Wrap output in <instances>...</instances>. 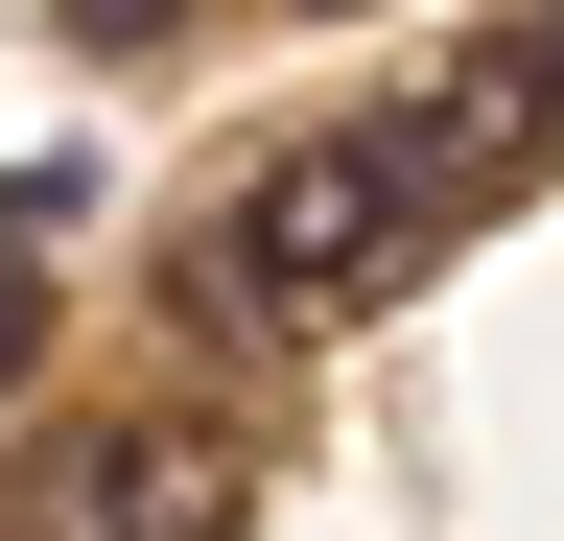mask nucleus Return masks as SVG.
<instances>
[{"instance_id": "20e7f679", "label": "nucleus", "mask_w": 564, "mask_h": 541, "mask_svg": "<svg viewBox=\"0 0 564 541\" xmlns=\"http://www.w3.org/2000/svg\"><path fill=\"white\" fill-rule=\"evenodd\" d=\"M70 24H95V47H165V0H70Z\"/></svg>"}, {"instance_id": "f03ea898", "label": "nucleus", "mask_w": 564, "mask_h": 541, "mask_svg": "<svg viewBox=\"0 0 564 541\" xmlns=\"http://www.w3.org/2000/svg\"><path fill=\"white\" fill-rule=\"evenodd\" d=\"M236 495H259V447H236V424H188V400L95 447V541H236Z\"/></svg>"}, {"instance_id": "f257e3e1", "label": "nucleus", "mask_w": 564, "mask_h": 541, "mask_svg": "<svg viewBox=\"0 0 564 541\" xmlns=\"http://www.w3.org/2000/svg\"><path fill=\"white\" fill-rule=\"evenodd\" d=\"M470 165H494L470 118H329V142H259L236 213H212V306H236V329H352V306H400L423 259H447Z\"/></svg>"}, {"instance_id": "7ed1b4c3", "label": "nucleus", "mask_w": 564, "mask_h": 541, "mask_svg": "<svg viewBox=\"0 0 564 541\" xmlns=\"http://www.w3.org/2000/svg\"><path fill=\"white\" fill-rule=\"evenodd\" d=\"M447 118H470V142H564V0H518V24L470 47V95H447Z\"/></svg>"}]
</instances>
